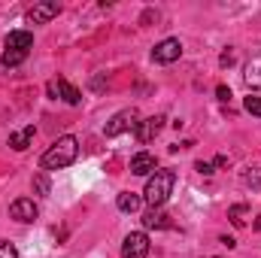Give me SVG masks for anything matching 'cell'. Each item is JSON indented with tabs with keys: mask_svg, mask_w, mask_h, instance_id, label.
I'll return each instance as SVG.
<instances>
[{
	"mask_svg": "<svg viewBox=\"0 0 261 258\" xmlns=\"http://www.w3.org/2000/svg\"><path fill=\"white\" fill-rule=\"evenodd\" d=\"M140 203H143V197H140L137 192H122L119 197H116V207H119L122 213H137Z\"/></svg>",
	"mask_w": 261,
	"mask_h": 258,
	"instance_id": "9a60e30c",
	"label": "cell"
},
{
	"mask_svg": "<svg viewBox=\"0 0 261 258\" xmlns=\"http://www.w3.org/2000/svg\"><path fill=\"white\" fill-rule=\"evenodd\" d=\"M240 179H243V186H249V189H261V167H246V170L240 173Z\"/></svg>",
	"mask_w": 261,
	"mask_h": 258,
	"instance_id": "e0dca14e",
	"label": "cell"
},
{
	"mask_svg": "<svg viewBox=\"0 0 261 258\" xmlns=\"http://www.w3.org/2000/svg\"><path fill=\"white\" fill-rule=\"evenodd\" d=\"M246 216H249V207H246V203H234V207L228 210V219H231L234 228H243V225H246Z\"/></svg>",
	"mask_w": 261,
	"mask_h": 258,
	"instance_id": "2e32d148",
	"label": "cell"
},
{
	"mask_svg": "<svg viewBox=\"0 0 261 258\" xmlns=\"http://www.w3.org/2000/svg\"><path fill=\"white\" fill-rule=\"evenodd\" d=\"M213 167H228V158H225V155H219V158L213 161Z\"/></svg>",
	"mask_w": 261,
	"mask_h": 258,
	"instance_id": "cb8c5ba5",
	"label": "cell"
},
{
	"mask_svg": "<svg viewBox=\"0 0 261 258\" xmlns=\"http://www.w3.org/2000/svg\"><path fill=\"white\" fill-rule=\"evenodd\" d=\"M219 64H222V67H231V64H234V52H231V49H228V52H222Z\"/></svg>",
	"mask_w": 261,
	"mask_h": 258,
	"instance_id": "7402d4cb",
	"label": "cell"
},
{
	"mask_svg": "<svg viewBox=\"0 0 261 258\" xmlns=\"http://www.w3.org/2000/svg\"><path fill=\"white\" fill-rule=\"evenodd\" d=\"M137 128H140V113L130 107V110H119V113L107 122L103 134H107V137H119V134H125V131H134V134H137Z\"/></svg>",
	"mask_w": 261,
	"mask_h": 258,
	"instance_id": "277c9868",
	"label": "cell"
},
{
	"mask_svg": "<svg viewBox=\"0 0 261 258\" xmlns=\"http://www.w3.org/2000/svg\"><path fill=\"white\" fill-rule=\"evenodd\" d=\"M195 170L197 173H203V176H213V164H206V161H197Z\"/></svg>",
	"mask_w": 261,
	"mask_h": 258,
	"instance_id": "44dd1931",
	"label": "cell"
},
{
	"mask_svg": "<svg viewBox=\"0 0 261 258\" xmlns=\"http://www.w3.org/2000/svg\"><path fill=\"white\" fill-rule=\"evenodd\" d=\"M46 94L52 97V100H64V104H70V107H76V104H82V91L76 88V85H70L67 79H49V85H46Z\"/></svg>",
	"mask_w": 261,
	"mask_h": 258,
	"instance_id": "5b68a950",
	"label": "cell"
},
{
	"mask_svg": "<svg viewBox=\"0 0 261 258\" xmlns=\"http://www.w3.org/2000/svg\"><path fill=\"white\" fill-rule=\"evenodd\" d=\"M34 189L40 194H49V176H46V173H37V176H34Z\"/></svg>",
	"mask_w": 261,
	"mask_h": 258,
	"instance_id": "d6986e66",
	"label": "cell"
},
{
	"mask_svg": "<svg viewBox=\"0 0 261 258\" xmlns=\"http://www.w3.org/2000/svg\"><path fill=\"white\" fill-rule=\"evenodd\" d=\"M252 228H255V231H261V213L255 216V222H252Z\"/></svg>",
	"mask_w": 261,
	"mask_h": 258,
	"instance_id": "d4e9b609",
	"label": "cell"
},
{
	"mask_svg": "<svg viewBox=\"0 0 261 258\" xmlns=\"http://www.w3.org/2000/svg\"><path fill=\"white\" fill-rule=\"evenodd\" d=\"M58 12H61V6H58V3L43 0V3H34V6L28 9V21H34V24H46V21H52Z\"/></svg>",
	"mask_w": 261,
	"mask_h": 258,
	"instance_id": "9c48e42d",
	"label": "cell"
},
{
	"mask_svg": "<svg viewBox=\"0 0 261 258\" xmlns=\"http://www.w3.org/2000/svg\"><path fill=\"white\" fill-rule=\"evenodd\" d=\"M3 46H6V52H3V58H0V67H3V70H12V67H18L28 55H31V49H34V34H31V31H9Z\"/></svg>",
	"mask_w": 261,
	"mask_h": 258,
	"instance_id": "7a4b0ae2",
	"label": "cell"
},
{
	"mask_svg": "<svg viewBox=\"0 0 261 258\" xmlns=\"http://www.w3.org/2000/svg\"><path fill=\"white\" fill-rule=\"evenodd\" d=\"M243 110H246V113H252V116H258V119H261V97H258V94H249V97L243 100Z\"/></svg>",
	"mask_w": 261,
	"mask_h": 258,
	"instance_id": "ac0fdd59",
	"label": "cell"
},
{
	"mask_svg": "<svg viewBox=\"0 0 261 258\" xmlns=\"http://www.w3.org/2000/svg\"><path fill=\"white\" fill-rule=\"evenodd\" d=\"M155 170H158V161H155L152 152H137L130 158V173L134 176H152Z\"/></svg>",
	"mask_w": 261,
	"mask_h": 258,
	"instance_id": "8fae6325",
	"label": "cell"
},
{
	"mask_svg": "<svg viewBox=\"0 0 261 258\" xmlns=\"http://www.w3.org/2000/svg\"><path fill=\"white\" fill-rule=\"evenodd\" d=\"M9 216L15 219V222H34L37 216H40V207L34 203V197H18V200H12L9 203Z\"/></svg>",
	"mask_w": 261,
	"mask_h": 258,
	"instance_id": "ba28073f",
	"label": "cell"
},
{
	"mask_svg": "<svg viewBox=\"0 0 261 258\" xmlns=\"http://www.w3.org/2000/svg\"><path fill=\"white\" fill-rule=\"evenodd\" d=\"M173 222H170V216L161 210V207H149L146 213H143V228H149V231H164V228H170Z\"/></svg>",
	"mask_w": 261,
	"mask_h": 258,
	"instance_id": "7c38bea8",
	"label": "cell"
},
{
	"mask_svg": "<svg viewBox=\"0 0 261 258\" xmlns=\"http://www.w3.org/2000/svg\"><path fill=\"white\" fill-rule=\"evenodd\" d=\"M179 55H182V43L176 37H167V40H161L152 49V61L155 64H173V61H179Z\"/></svg>",
	"mask_w": 261,
	"mask_h": 258,
	"instance_id": "8992f818",
	"label": "cell"
},
{
	"mask_svg": "<svg viewBox=\"0 0 261 258\" xmlns=\"http://www.w3.org/2000/svg\"><path fill=\"white\" fill-rule=\"evenodd\" d=\"M173 186H176V173L170 170V167H158L152 176H149V183H146V203L149 207H164L167 203V197L173 194Z\"/></svg>",
	"mask_w": 261,
	"mask_h": 258,
	"instance_id": "3957f363",
	"label": "cell"
},
{
	"mask_svg": "<svg viewBox=\"0 0 261 258\" xmlns=\"http://www.w3.org/2000/svg\"><path fill=\"white\" fill-rule=\"evenodd\" d=\"M216 94H219V100H231V88H228V85H219Z\"/></svg>",
	"mask_w": 261,
	"mask_h": 258,
	"instance_id": "603a6c76",
	"label": "cell"
},
{
	"mask_svg": "<svg viewBox=\"0 0 261 258\" xmlns=\"http://www.w3.org/2000/svg\"><path fill=\"white\" fill-rule=\"evenodd\" d=\"M164 116H149V119H140V128H137V140L140 143H152L158 134H161V128H164Z\"/></svg>",
	"mask_w": 261,
	"mask_h": 258,
	"instance_id": "30bf717a",
	"label": "cell"
},
{
	"mask_svg": "<svg viewBox=\"0 0 261 258\" xmlns=\"http://www.w3.org/2000/svg\"><path fill=\"white\" fill-rule=\"evenodd\" d=\"M149 255V237L146 231H130L122 243V258H146Z\"/></svg>",
	"mask_w": 261,
	"mask_h": 258,
	"instance_id": "52a82bcc",
	"label": "cell"
},
{
	"mask_svg": "<svg viewBox=\"0 0 261 258\" xmlns=\"http://www.w3.org/2000/svg\"><path fill=\"white\" fill-rule=\"evenodd\" d=\"M243 82L255 91V88H261V52H255L249 61H246V67H243Z\"/></svg>",
	"mask_w": 261,
	"mask_h": 258,
	"instance_id": "4fadbf2b",
	"label": "cell"
},
{
	"mask_svg": "<svg viewBox=\"0 0 261 258\" xmlns=\"http://www.w3.org/2000/svg\"><path fill=\"white\" fill-rule=\"evenodd\" d=\"M0 258H18L15 246H12V243H6V240H0Z\"/></svg>",
	"mask_w": 261,
	"mask_h": 258,
	"instance_id": "ffe728a7",
	"label": "cell"
},
{
	"mask_svg": "<svg viewBox=\"0 0 261 258\" xmlns=\"http://www.w3.org/2000/svg\"><path fill=\"white\" fill-rule=\"evenodd\" d=\"M76 155H79V140H76L73 134H67V137H58V140L43 152L40 167H43V173H46V170H61V167H70V164L76 161Z\"/></svg>",
	"mask_w": 261,
	"mask_h": 258,
	"instance_id": "6da1fadb",
	"label": "cell"
},
{
	"mask_svg": "<svg viewBox=\"0 0 261 258\" xmlns=\"http://www.w3.org/2000/svg\"><path fill=\"white\" fill-rule=\"evenodd\" d=\"M34 137H37V128H34V125H28V128L15 131V134H9V146H12L15 152H24V149L34 143Z\"/></svg>",
	"mask_w": 261,
	"mask_h": 258,
	"instance_id": "5bb4252c",
	"label": "cell"
}]
</instances>
